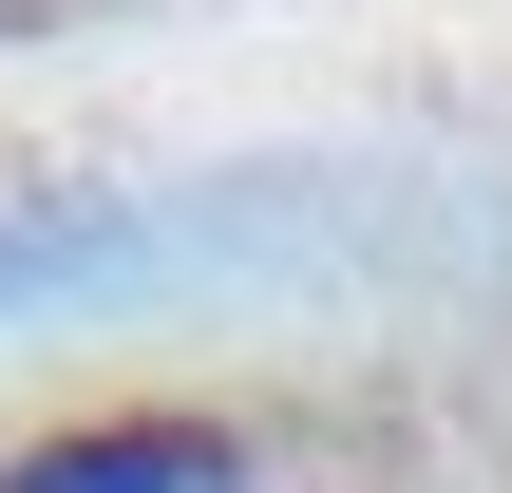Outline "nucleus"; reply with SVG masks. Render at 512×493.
<instances>
[{"label": "nucleus", "mask_w": 512, "mask_h": 493, "mask_svg": "<svg viewBox=\"0 0 512 493\" xmlns=\"http://www.w3.org/2000/svg\"><path fill=\"white\" fill-rule=\"evenodd\" d=\"M0 493H247V437L209 418V399H114V418H57V437H19Z\"/></svg>", "instance_id": "1"}]
</instances>
